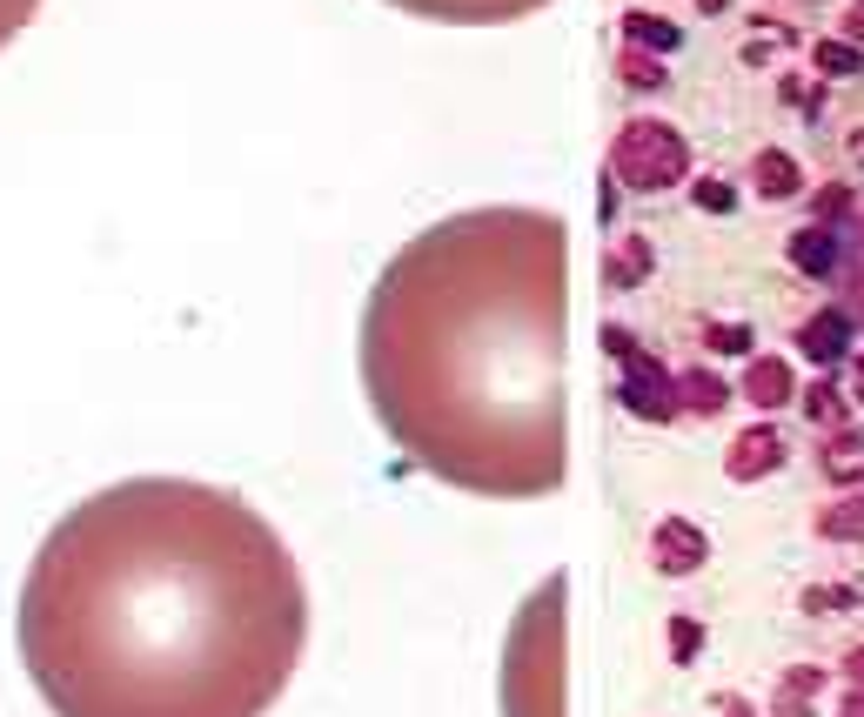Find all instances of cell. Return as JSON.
<instances>
[{"instance_id": "obj_8", "label": "cell", "mask_w": 864, "mask_h": 717, "mask_svg": "<svg viewBox=\"0 0 864 717\" xmlns=\"http://www.w3.org/2000/svg\"><path fill=\"white\" fill-rule=\"evenodd\" d=\"M757 188H791V168H784V161H757Z\"/></svg>"}, {"instance_id": "obj_9", "label": "cell", "mask_w": 864, "mask_h": 717, "mask_svg": "<svg viewBox=\"0 0 864 717\" xmlns=\"http://www.w3.org/2000/svg\"><path fill=\"white\" fill-rule=\"evenodd\" d=\"M697 208H731V188H724V181H704V188H697Z\"/></svg>"}, {"instance_id": "obj_2", "label": "cell", "mask_w": 864, "mask_h": 717, "mask_svg": "<svg viewBox=\"0 0 864 717\" xmlns=\"http://www.w3.org/2000/svg\"><path fill=\"white\" fill-rule=\"evenodd\" d=\"M570 228L469 208L389 255L362 309V389L449 490L530 503L570 476Z\"/></svg>"}, {"instance_id": "obj_1", "label": "cell", "mask_w": 864, "mask_h": 717, "mask_svg": "<svg viewBox=\"0 0 864 717\" xmlns=\"http://www.w3.org/2000/svg\"><path fill=\"white\" fill-rule=\"evenodd\" d=\"M309 644V590L255 503L128 476L47 530L21 664L54 717H268Z\"/></svg>"}, {"instance_id": "obj_5", "label": "cell", "mask_w": 864, "mask_h": 717, "mask_svg": "<svg viewBox=\"0 0 864 717\" xmlns=\"http://www.w3.org/2000/svg\"><path fill=\"white\" fill-rule=\"evenodd\" d=\"M416 21H443V27H510V21H530L543 14L550 0H389Z\"/></svg>"}, {"instance_id": "obj_3", "label": "cell", "mask_w": 864, "mask_h": 717, "mask_svg": "<svg viewBox=\"0 0 864 717\" xmlns=\"http://www.w3.org/2000/svg\"><path fill=\"white\" fill-rule=\"evenodd\" d=\"M570 583L563 570L543 577L523 597L503 644V717H570L563 704V671H570Z\"/></svg>"}, {"instance_id": "obj_6", "label": "cell", "mask_w": 864, "mask_h": 717, "mask_svg": "<svg viewBox=\"0 0 864 717\" xmlns=\"http://www.w3.org/2000/svg\"><path fill=\"white\" fill-rule=\"evenodd\" d=\"M650 557L664 563V570H690V563L704 557V537L690 530L684 516H670V523H657V537H650Z\"/></svg>"}, {"instance_id": "obj_7", "label": "cell", "mask_w": 864, "mask_h": 717, "mask_svg": "<svg viewBox=\"0 0 864 717\" xmlns=\"http://www.w3.org/2000/svg\"><path fill=\"white\" fill-rule=\"evenodd\" d=\"M34 14H41V0H0V47L14 41V34H21Z\"/></svg>"}, {"instance_id": "obj_4", "label": "cell", "mask_w": 864, "mask_h": 717, "mask_svg": "<svg viewBox=\"0 0 864 717\" xmlns=\"http://www.w3.org/2000/svg\"><path fill=\"white\" fill-rule=\"evenodd\" d=\"M617 168L637 188H664V181L684 175V135L664 128V121H630L617 135Z\"/></svg>"}]
</instances>
